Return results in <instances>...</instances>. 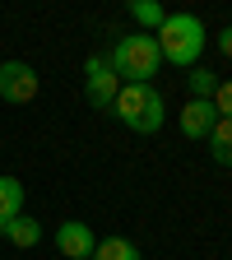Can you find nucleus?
Segmentation results:
<instances>
[{"label": "nucleus", "instance_id": "nucleus-3", "mask_svg": "<svg viewBox=\"0 0 232 260\" xmlns=\"http://www.w3.org/2000/svg\"><path fill=\"white\" fill-rule=\"evenodd\" d=\"M107 65H112V75L121 84H149L158 75V65H162V51L153 42V32H130V38H121L112 47Z\"/></svg>", "mask_w": 232, "mask_h": 260}, {"label": "nucleus", "instance_id": "nucleus-6", "mask_svg": "<svg viewBox=\"0 0 232 260\" xmlns=\"http://www.w3.org/2000/svg\"><path fill=\"white\" fill-rule=\"evenodd\" d=\"M93 246H97V237H93V228H88V223L65 218V223L56 228V251H60L65 260H88Z\"/></svg>", "mask_w": 232, "mask_h": 260}, {"label": "nucleus", "instance_id": "nucleus-4", "mask_svg": "<svg viewBox=\"0 0 232 260\" xmlns=\"http://www.w3.org/2000/svg\"><path fill=\"white\" fill-rule=\"evenodd\" d=\"M116 93H121V79L112 75L107 56H88L84 60V98H88V107L93 112H112Z\"/></svg>", "mask_w": 232, "mask_h": 260}, {"label": "nucleus", "instance_id": "nucleus-11", "mask_svg": "<svg viewBox=\"0 0 232 260\" xmlns=\"http://www.w3.org/2000/svg\"><path fill=\"white\" fill-rule=\"evenodd\" d=\"M23 214V181L19 177H0V223Z\"/></svg>", "mask_w": 232, "mask_h": 260}, {"label": "nucleus", "instance_id": "nucleus-5", "mask_svg": "<svg viewBox=\"0 0 232 260\" xmlns=\"http://www.w3.org/2000/svg\"><path fill=\"white\" fill-rule=\"evenodd\" d=\"M0 98L5 103H32L38 98V70L23 60H0Z\"/></svg>", "mask_w": 232, "mask_h": 260}, {"label": "nucleus", "instance_id": "nucleus-2", "mask_svg": "<svg viewBox=\"0 0 232 260\" xmlns=\"http://www.w3.org/2000/svg\"><path fill=\"white\" fill-rule=\"evenodd\" d=\"M112 112L121 116L125 130H135V135H158L162 121H168V107H162V93L153 84H121Z\"/></svg>", "mask_w": 232, "mask_h": 260}, {"label": "nucleus", "instance_id": "nucleus-10", "mask_svg": "<svg viewBox=\"0 0 232 260\" xmlns=\"http://www.w3.org/2000/svg\"><path fill=\"white\" fill-rule=\"evenodd\" d=\"M88 260H140V246L130 242V237H103V242L93 246Z\"/></svg>", "mask_w": 232, "mask_h": 260}, {"label": "nucleus", "instance_id": "nucleus-14", "mask_svg": "<svg viewBox=\"0 0 232 260\" xmlns=\"http://www.w3.org/2000/svg\"><path fill=\"white\" fill-rule=\"evenodd\" d=\"M209 103H214V112H218V116H227V121H232V79L214 84V98H209Z\"/></svg>", "mask_w": 232, "mask_h": 260}, {"label": "nucleus", "instance_id": "nucleus-8", "mask_svg": "<svg viewBox=\"0 0 232 260\" xmlns=\"http://www.w3.org/2000/svg\"><path fill=\"white\" fill-rule=\"evenodd\" d=\"M0 237H5L10 246H38L42 242V223L38 218H32V214H14V218H5V223H0Z\"/></svg>", "mask_w": 232, "mask_h": 260}, {"label": "nucleus", "instance_id": "nucleus-12", "mask_svg": "<svg viewBox=\"0 0 232 260\" xmlns=\"http://www.w3.org/2000/svg\"><path fill=\"white\" fill-rule=\"evenodd\" d=\"M130 19H135L140 28H162V19H168V10L158 5V0H135V5H130Z\"/></svg>", "mask_w": 232, "mask_h": 260}, {"label": "nucleus", "instance_id": "nucleus-7", "mask_svg": "<svg viewBox=\"0 0 232 260\" xmlns=\"http://www.w3.org/2000/svg\"><path fill=\"white\" fill-rule=\"evenodd\" d=\"M214 121H218L214 103H205V98H190V103L181 107V135H186V140H205L209 130H214Z\"/></svg>", "mask_w": 232, "mask_h": 260}, {"label": "nucleus", "instance_id": "nucleus-15", "mask_svg": "<svg viewBox=\"0 0 232 260\" xmlns=\"http://www.w3.org/2000/svg\"><path fill=\"white\" fill-rule=\"evenodd\" d=\"M214 47H218L223 56H232V23H227V28L218 32V38H214Z\"/></svg>", "mask_w": 232, "mask_h": 260}, {"label": "nucleus", "instance_id": "nucleus-1", "mask_svg": "<svg viewBox=\"0 0 232 260\" xmlns=\"http://www.w3.org/2000/svg\"><path fill=\"white\" fill-rule=\"evenodd\" d=\"M153 42H158L162 60H172V65H186V70H195V60L205 56L209 32H205V23L195 19V14H168V19H162V28L153 32Z\"/></svg>", "mask_w": 232, "mask_h": 260}, {"label": "nucleus", "instance_id": "nucleus-13", "mask_svg": "<svg viewBox=\"0 0 232 260\" xmlns=\"http://www.w3.org/2000/svg\"><path fill=\"white\" fill-rule=\"evenodd\" d=\"M186 84H190V93H195V98H205V103L214 98V70H205V65H195V70L186 75Z\"/></svg>", "mask_w": 232, "mask_h": 260}, {"label": "nucleus", "instance_id": "nucleus-9", "mask_svg": "<svg viewBox=\"0 0 232 260\" xmlns=\"http://www.w3.org/2000/svg\"><path fill=\"white\" fill-rule=\"evenodd\" d=\"M205 144H209V153H214L218 168H232V121H227V116L214 121V130L205 135Z\"/></svg>", "mask_w": 232, "mask_h": 260}]
</instances>
